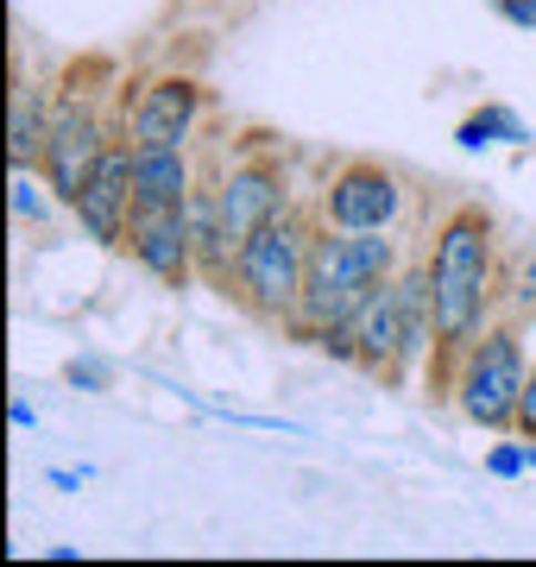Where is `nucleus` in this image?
Here are the masks:
<instances>
[{"mask_svg": "<svg viewBox=\"0 0 536 567\" xmlns=\"http://www.w3.org/2000/svg\"><path fill=\"white\" fill-rule=\"evenodd\" d=\"M215 203H221V227H227V246L240 252V240H252L271 215L290 208V171L278 152H252L240 158L234 171L215 177Z\"/></svg>", "mask_w": 536, "mask_h": 567, "instance_id": "0eeeda50", "label": "nucleus"}, {"mask_svg": "<svg viewBox=\"0 0 536 567\" xmlns=\"http://www.w3.org/2000/svg\"><path fill=\"white\" fill-rule=\"evenodd\" d=\"M493 215L480 203H454L435 221L430 240V309H435V353H461L486 328V303H493Z\"/></svg>", "mask_w": 536, "mask_h": 567, "instance_id": "f257e3e1", "label": "nucleus"}, {"mask_svg": "<svg viewBox=\"0 0 536 567\" xmlns=\"http://www.w3.org/2000/svg\"><path fill=\"white\" fill-rule=\"evenodd\" d=\"M44 183V177H39ZM39 183H32V171H25V164H13V215H32V221H39L44 215V196H39Z\"/></svg>", "mask_w": 536, "mask_h": 567, "instance_id": "4468645a", "label": "nucleus"}, {"mask_svg": "<svg viewBox=\"0 0 536 567\" xmlns=\"http://www.w3.org/2000/svg\"><path fill=\"white\" fill-rule=\"evenodd\" d=\"M107 145H114V133H107V121L95 114V102H89V95H58V114H51V133H44V152H39L44 189H51L58 203H76Z\"/></svg>", "mask_w": 536, "mask_h": 567, "instance_id": "39448f33", "label": "nucleus"}, {"mask_svg": "<svg viewBox=\"0 0 536 567\" xmlns=\"http://www.w3.org/2000/svg\"><path fill=\"white\" fill-rule=\"evenodd\" d=\"M203 107H208V89L196 76H152L140 89V102L126 107V140L133 145H189L196 126H203Z\"/></svg>", "mask_w": 536, "mask_h": 567, "instance_id": "6e6552de", "label": "nucleus"}, {"mask_svg": "<svg viewBox=\"0 0 536 567\" xmlns=\"http://www.w3.org/2000/svg\"><path fill=\"white\" fill-rule=\"evenodd\" d=\"M530 360L512 322H486L474 341L454 353V404L486 435H512L517 429V398H524Z\"/></svg>", "mask_w": 536, "mask_h": 567, "instance_id": "20e7f679", "label": "nucleus"}, {"mask_svg": "<svg viewBox=\"0 0 536 567\" xmlns=\"http://www.w3.org/2000/svg\"><path fill=\"white\" fill-rule=\"evenodd\" d=\"M76 221L95 246H126V221H133V140H114L95 164V177L83 183V196H76Z\"/></svg>", "mask_w": 536, "mask_h": 567, "instance_id": "9d476101", "label": "nucleus"}, {"mask_svg": "<svg viewBox=\"0 0 536 567\" xmlns=\"http://www.w3.org/2000/svg\"><path fill=\"white\" fill-rule=\"evenodd\" d=\"M140 271H152L158 284H189L196 278V252H189L184 234V208H145L133 203V221H126V246Z\"/></svg>", "mask_w": 536, "mask_h": 567, "instance_id": "9b49d317", "label": "nucleus"}, {"mask_svg": "<svg viewBox=\"0 0 536 567\" xmlns=\"http://www.w3.org/2000/svg\"><path fill=\"white\" fill-rule=\"evenodd\" d=\"M512 297H517V303H524V309L536 303V252H530V259H524V271H517V290H512Z\"/></svg>", "mask_w": 536, "mask_h": 567, "instance_id": "f3484780", "label": "nucleus"}, {"mask_svg": "<svg viewBox=\"0 0 536 567\" xmlns=\"http://www.w3.org/2000/svg\"><path fill=\"white\" fill-rule=\"evenodd\" d=\"M353 328H360V372L367 379H385L398 385L411 372V316H404V284H379L367 303L353 309Z\"/></svg>", "mask_w": 536, "mask_h": 567, "instance_id": "1a4fd4ad", "label": "nucleus"}, {"mask_svg": "<svg viewBox=\"0 0 536 567\" xmlns=\"http://www.w3.org/2000/svg\"><path fill=\"white\" fill-rule=\"evenodd\" d=\"M310 240H316V221L297 203H290L285 215H271L252 240H240V252H234V303L252 309L259 322L290 328V316L303 303Z\"/></svg>", "mask_w": 536, "mask_h": 567, "instance_id": "7ed1b4c3", "label": "nucleus"}, {"mask_svg": "<svg viewBox=\"0 0 536 567\" xmlns=\"http://www.w3.org/2000/svg\"><path fill=\"white\" fill-rule=\"evenodd\" d=\"M196 189L189 145H133V203L145 208H184Z\"/></svg>", "mask_w": 536, "mask_h": 567, "instance_id": "f8f14e48", "label": "nucleus"}, {"mask_svg": "<svg viewBox=\"0 0 536 567\" xmlns=\"http://www.w3.org/2000/svg\"><path fill=\"white\" fill-rule=\"evenodd\" d=\"M498 20H512L517 32H536V0H493Z\"/></svg>", "mask_w": 536, "mask_h": 567, "instance_id": "dca6fc26", "label": "nucleus"}, {"mask_svg": "<svg viewBox=\"0 0 536 567\" xmlns=\"http://www.w3.org/2000/svg\"><path fill=\"white\" fill-rule=\"evenodd\" d=\"M517 442H536V360H530V379H524V398H517Z\"/></svg>", "mask_w": 536, "mask_h": 567, "instance_id": "2eb2a0df", "label": "nucleus"}, {"mask_svg": "<svg viewBox=\"0 0 536 567\" xmlns=\"http://www.w3.org/2000/svg\"><path fill=\"white\" fill-rule=\"evenodd\" d=\"M51 95L44 89H32V82H20L13 89V107H7V152H13V164H39L44 152V133H51Z\"/></svg>", "mask_w": 536, "mask_h": 567, "instance_id": "ddd939ff", "label": "nucleus"}, {"mask_svg": "<svg viewBox=\"0 0 536 567\" xmlns=\"http://www.w3.org/2000/svg\"><path fill=\"white\" fill-rule=\"evenodd\" d=\"M398 215H404V183H398V171H385L379 158H348L329 183H322V208H316V221L348 227V234L398 227Z\"/></svg>", "mask_w": 536, "mask_h": 567, "instance_id": "423d86ee", "label": "nucleus"}, {"mask_svg": "<svg viewBox=\"0 0 536 567\" xmlns=\"http://www.w3.org/2000/svg\"><path fill=\"white\" fill-rule=\"evenodd\" d=\"M398 278V240L392 227L348 234V227L316 221L310 240V271H303V303L290 316V334H316L322 322H341L367 303L379 284Z\"/></svg>", "mask_w": 536, "mask_h": 567, "instance_id": "f03ea898", "label": "nucleus"}]
</instances>
